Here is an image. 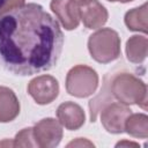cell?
<instances>
[{"label":"cell","mask_w":148,"mask_h":148,"mask_svg":"<svg viewBox=\"0 0 148 148\" xmlns=\"http://www.w3.org/2000/svg\"><path fill=\"white\" fill-rule=\"evenodd\" d=\"M74 2H76L77 5H82V3H84V2H87V1H89V0H73Z\"/></svg>","instance_id":"cell-20"},{"label":"cell","mask_w":148,"mask_h":148,"mask_svg":"<svg viewBox=\"0 0 148 148\" xmlns=\"http://www.w3.org/2000/svg\"><path fill=\"white\" fill-rule=\"evenodd\" d=\"M50 7L66 30L77 28L80 23V13L76 2L73 0H52Z\"/></svg>","instance_id":"cell-9"},{"label":"cell","mask_w":148,"mask_h":148,"mask_svg":"<svg viewBox=\"0 0 148 148\" xmlns=\"http://www.w3.org/2000/svg\"><path fill=\"white\" fill-rule=\"evenodd\" d=\"M110 92L125 105L136 104L147 109V86L131 73H119L110 81Z\"/></svg>","instance_id":"cell-2"},{"label":"cell","mask_w":148,"mask_h":148,"mask_svg":"<svg viewBox=\"0 0 148 148\" xmlns=\"http://www.w3.org/2000/svg\"><path fill=\"white\" fill-rule=\"evenodd\" d=\"M125 24L132 31L147 34V3L128 10L125 14Z\"/></svg>","instance_id":"cell-14"},{"label":"cell","mask_w":148,"mask_h":148,"mask_svg":"<svg viewBox=\"0 0 148 148\" xmlns=\"http://www.w3.org/2000/svg\"><path fill=\"white\" fill-rule=\"evenodd\" d=\"M14 147V141H9V140H3L0 142V147Z\"/></svg>","instance_id":"cell-19"},{"label":"cell","mask_w":148,"mask_h":148,"mask_svg":"<svg viewBox=\"0 0 148 148\" xmlns=\"http://www.w3.org/2000/svg\"><path fill=\"white\" fill-rule=\"evenodd\" d=\"M64 34L40 5L24 3L0 16V65L14 75H32L54 67Z\"/></svg>","instance_id":"cell-1"},{"label":"cell","mask_w":148,"mask_h":148,"mask_svg":"<svg viewBox=\"0 0 148 148\" xmlns=\"http://www.w3.org/2000/svg\"><path fill=\"white\" fill-rule=\"evenodd\" d=\"M148 39L145 36H132L126 42V56L133 64H141L147 58Z\"/></svg>","instance_id":"cell-12"},{"label":"cell","mask_w":148,"mask_h":148,"mask_svg":"<svg viewBox=\"0 0 148 148\" xmlns=\"http://www.w3.org/2000/svg\"><path fill=\"white\" fill-rule=\"evenodd\" d=\"M124 131L134 138L146 139L148 136V117L145 113H131L125 121Z\"/></svg>","instance_id":"cell-13"},{"label":"cell","mask_w":148,"mask_h":148,"mask_svg":"<svg viewBox=\"0 0 148 148\" xmlns=\"http://www.w3.org/2000/svg\"><path fill=\"white\" fill-rule=\"evenodd\" d=\"M114 1H119V2H130V1H133V0H114Z\"/></svg>","instance_id":"cell-21"},{"label":"cell","mask_w":148,"mask_h":148,"mask_svg":"<svg viewBox=\"0 0 148 148\" xmlns=\"http://www.w3.org/2000/svg\"><path fill=\"white\" fill-rule=\"evenodd\" d=\"M67 147H94V143L86 140V139H82V138H79L77 140L75 141H72L67 145Z\"/></svg>","instance_id":"cell-17"},{"label":"cell","mask_w":148,"mask_h":148,"mask_svg":"<svg viewBox=\"0 0 148 148\" xmlns=\"http://www.w3.org/2000/svg\"><path fill=\"white\" fill-rule=\"evenodd\" d=\"M28 92L37 104L45 105L58 97L59 83L51 75H40L29 82Z\"/></svg>","instance_id":"cell-6"},{"label":"cell","mask_w":148,"mask_h":148,"mask_svg":"<svg viewBox=\"0 0 148 148\" xmlns=\"http://www.w3.org/2000/svg\"><path fill=\"white\" fill-rule=\"evenodd\" d=\"M37 147L53 148L57 147L62 139L61 124L53 118H45L38 121L32 128Z\"/></svg>","instance_id":"cell-7"},{"label":"cell","mask_w":148,"mask_h":148,"mask_svg":"<svg viewBox=\"0 0 148 148\" xmlns=\"http://www.w3.org/2000/svg\"><path fill=\"white\" fill-rule=\"evenodd\" d=\"M14 147H37L32 127L23 128L16 134L14 139Z\"/></svg>","instance_id":"cell-15"},{"label":"cell","mask_w":148,"mask_h":148,"mask_svg":"<svg viewBox=\"0 0 148 148\" xmlns=\"http://www.w3.org/2000/svg\"><path fill=\"white\" fill-rule=\"evenodd\" d=\"M109 1H111V2H114V0H109Z\"/></svg>","instance_id":"cell-22"},{"label":"cell","mask_w":148,"mask_h":148,"mask_svg":"<svg viewBox=\"0 0 148 148\" xmlns=\"http://www.w3.org/2000/svg\"><path fill=\"white\" fill-rule=\"evenodd\" d=\"M123 146H133V147H139L138 143L135 142H128V141H121L117 143V147H123Z\"/></svg>","instance_id":"cell-18"},{"label":"cell","mask_w":148,"mask_h":148,"mask_svg":"<svg viewBox=\"0 0 148 148\" xmlns=\"http://www.w3.org/2000/svg\"><path fill=\"white\" fill-rule=\"evenodd\" d=\"M57 117L61 126L69 131H76L84 124V111L83 109L73 102L61 103L57 109Z\"/></svg>","instance_id":"cell-10"},{"label":"cell","mask_w":148,"mask_h":148,"mask_svg":"<svg viewBox=\"0 0 148 148\" xmlns=\"http://www.w3.org/2000/svg\"><path fill=\"white\" fill-rule=\"evenodd\" d=\"M131 113V109L120 102L103 103L101 110V123L109 133L119 134L124 132L125 121Z\"/></svg>","instance_id":"cell-5"},{"label":"cell","mask_w":148,"mask_h":148,"mask_svg":"<svg viewBox=\"0 0 148 148\" xmlns=\"http://www.w3.org/2000/svg\"><path fill=\"white\" fill-rule=\"evenodd\" d=\"M98 86L95 69L86 65H77L69 69L66 76V90L69 95L84 98L92 95Z\"/></svg>","instance_id":"cell-4"},{"label":"cell","mask_w":148,"mask_h":148,"mask_svg":"<svg viewBox=\"0 0 148 148\" xmlns=\"http://www.w3.org/2000/svg\"><path fill=\"white\" fill-rule=\"evenodd\" d=\"M20 113V102L15 92L0 86V123H9Z\"/></svg>","instance_id":"cell-11"},{"label":"cell","mask_w":148,"mask_h":148,"mask_svg":"<svg viewBox=\"0 0 148 148\" xmlns=\"http://www.w3.org/2000/svg\"><path fill=\"white\" fill-rule=\"evenodd\" d=\"M88 50L94 60L102 64L111 62L120 56V37L111 28H103L90 35Z\"/></svg>","instance_id":"cell-3"},{"label":"cell","mask_w":148,"mask_h":148,"mask_svg":"<svg viewBox=\"0 0 148 148\" xmlns=\"http://www.w3.org/2000/svg\"><path fill=\"white\" fill-rule=\"evenodd\" d=\"M80 20L88 29H98L103 27L109 17L106 8L97 0H89L79 5Z\"/></svg>","instance_id":"cell-8"},{"label":"cell","mask_w":148,"mask_h":148,"mask_svg":"<svg viewBox=\"0 0 148 148\" xmlns=\"http://www.w3.org/2000/svg\"><path fill=\"white\" fill-rule=\"evenodd\" d=\"M22 5H24V0H0V16Z\"/></svg>","instance_id":"cell-16"}]
</instances>
